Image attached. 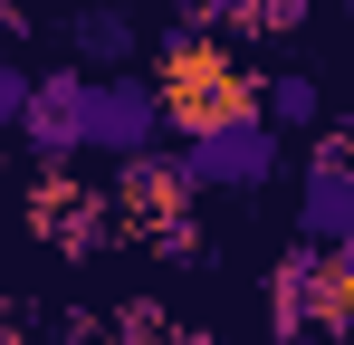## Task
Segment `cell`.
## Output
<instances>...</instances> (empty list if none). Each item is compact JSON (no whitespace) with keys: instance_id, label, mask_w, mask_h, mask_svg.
<instances>
[{"instance_id":"ba28073f","label":"cell","mask_w":354,"mask_h":345,"mask_svg":"<svg viewBox=\"0 0 354 345\" xmlns=\"http://www.w3.org/2000/svg\"><path fill=\"white\" fill-rule=\"evenodd\" d=\"M268 106H278V125H316L326 96H316V77H278V87H268Z\"/></svg>"},{"instance_id":"277c9868","label":"cell","mask_w":354,"mask_h":345,"mask_svg":"<svg viewBox=\"0 0 354 345\" xmlns=\"http://www.w3.org/2000/svg\"><path fill=\"white\" fill-rule=\"evenodd\" d=\"M153 106H163L173 134H192V125H211V115H239V106H249V77H239L211 39H173V67L153 77Z\"/></svg>"},{"instance_id":"7a4b0ae2","label":"cell","mask_w":354,"mask_h":345,"mask_svg":"<svg viewBox=\"0 0 354 345\" xmlns=\"http://www.w3.org/2000/svg\"><path fill=\"white\" fill-rule=\"evenodd\" d=\"M268 307H278V345L297 336H345L354 326V278H345V249H306L297 240V259H278V278H268Z\"/></svg>"},{"instance_id":"9c48e42d","label":"cell","mask_w":354,"mask_h":345,"mask_svg":"<svg viewBox=\"0 0 354 345\" xmlns=\"http://www.w3.org/2000/svg\"><path fill=\"white\" fill-rule=\"evenodd\" d=\"M19 106H29V77H19V67H10V57H0V134H10V125H19Z\"/></svg>"},{"instance_id":"52a82bcc","label":"cell","mask_w":354,"mask_h":345,"mask_svg":"<svg viewBox=\"0 0 354 345\" xmlns=\"http://www.w3.org/2000/svg\"><path fill=\"white\" fill-rule=\"evenodd\" d=\"M77 48L124 67V57H134V19H124V10H77Z\"/></svg>"},{"instance_id":"5b68a950","label":"cell","mask_w":354,"mask_h":345,"mask_svg":"<svg viewBox=\"0 0 354 345\" xmlns=\"http://www.w3.org/2000/svg\"><path fill=\"white\" fill-rule=\"evenodd\" d=\"M297 240H306V249H345L354 240V163H345L335 134L316 144V163L297 182Z\"/></svg>"},{"instance_id":"6da1fadb","label":"cell","mask_w":354,"mask_h":345,"mask_svg":"<svg viewBox=\"0 0 354 345\" xmlns=\"http://www.w3.org/2000/svg\"><path fill=\"white\" fill-rule=\"evenodd\" d=\"M182 192H259L268 172H278V125L259 106L239 115H211V125H192L182 134Z\"/></svg>"},{"instance_id":"8992f818","label":"cell","mask_w":354,"mask_h":345,"mask_svg":"<svg viewBox=\"0 0 354 345\" xmlns=\"http://www.w3.org/2000/svg\"><path fill=\"white\" fill-rule=\"evenodd\" d=\"M77 96H86V67H58V77H29V106H19V134L39 163H77Z\"/></svg>"},{"instance_id":"30bf717a","label":"cell","mask_w":354,"mask_h":345,"mask_svg":"<svg viewBox=\"0 0 354 345\" xmlns=\"http://www.w3.org/2000/svg\"><path fill=\"white\" fill-rule=\"evenodd\" d=\"M163 345H201V336H163Z\"/></svg>"},{"instance_id":"3957f363","label":"cell","mask_w":354,"mask_h":345,"mask_svg":"<svg viewBox=\"0 0 354 345\" xmlns=\"http://www.w3.org/2000/svg\"><path fill=\"white\" fill-rule=\"evenodd\" d=\"M163 144V106H153V77H86L77 96V154L96 163H124V154H153Z\"/></svg>"}]
</instances>
